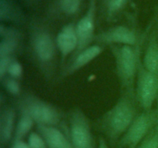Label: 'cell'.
<instances>
[{
	"label": "cell",
	"mask_w": 158,
	"mask_h": 148,
	"mask_svg": "<svg viewBox=\"0 0 158 148\" xmlns=\"http://www.w3.org/2000/svg\"><path fill=\"white\" fill-rule=\"evenodd\" d=\"M157 109H156V111H157V123H156V126H158V96H157Z\"/></svg>",
	"instance_id": "cell-27"
},
{
	"label": "cell",
	"mask_w": 158,
	"mask_h": 148,
	"mask_svg": "<svg viewBox=\"0 0 158 148\" xmlns=\"http://www.w3.org/2000/svg\"><path fill=\"white\" fill-rule=\"evenodd\" d=\"M16 106L20 114L30 117L36 125L56 126L61 121V112L54 105L32 92L19 96Z\"/></svg>",
	"instance_id": "cell-4"
},
{
	"label": "cell",
	"mask_w": 158,
	"mask_h": 148,
	"mask_svg": "<svg viewBox=\"0 0 158 148\" xmlns=\"http://www.w3.org/2000/svg\"><path fill=\"white\" fill-rule=\"evenodd\" d=\"M14 59L12 56H0V80L7 76L8 69Z\"/></svg>",
	"instance_id": "cell-23"
},
{
	"label": "cell",
	"mask_w": 158,
	"mask_h": 148,
	"mask_svg": "<svg viewBox=\"0 0 158 148\" xmlns=\"http://www.w3.org/2000/svg\"><path fill=\"white\" fill-rule=\"evenodd\" d=\"M103 49L104 46L95 43L85 49L84 50L81 51L80 53L73 58L69 59L68 60L69 62H67L62 70L61 77L66 78L80 71L83 67L89 64L91 62L94 61L95 59L100 56V54L103 52Z\"/></svg>",
	"instance_id": "cell-10"
},
{
	"label": "cell",
	"mask_w": 158,
	"mask_h": 148,
	"mask_svg": "<svg viewBox=\"0 0 158 148\" xmlns=\"http://www.w3.org/2000/svg\"><path fill=\"white\" fill-rule=\"evenodd\" d=\"M94 42L103 46L115 45L137 46L140 40L131 29L125 26H117L96 35Z\"/></svg>",
	"instance_id": "cell-9"
},
{
	"label": "cell",
	"mask_w": 158,
	"mask_h": 148,
	"mask_svg": "<svg viewBox=\"0 0 158 148\" xmlns=\"http://www.w3.org/2000/svg\"><path fill=\"white\" fill-rule=\"evenodd\" d=\"M27 143L30 148H48L44 138L39 132L30 133Z\"/></svg>",
	"instance_id": "cell-21"
},
{
	"label": "cell",
	"mask_w": 158,
	"mask_h": 148,
	"mask_svg": "<svg viewBox=\"0 0 158 148\" xmlns=\"http://www.w3.org/2000/svg\"><path fill=\"white\" fill-rule=\"evenodd\" d=\"M157 38H158V30H157Z\"/></svg>",
	"instance_id": "cell-29"
},
{
	"label": "cell",
	"mask_w": 158,
	"mask_h": 148,
	"mask_svg": "<svg viewBox=\"0 0 158 148\" xmlns=\"http://www.w3.org/2000/svg\"><path fill=\"white\" fill-rule=\"evenodd\" d=\"M12 142H13V143H12L11 148H30L27 142H25L23 140Z\"/></svg>",
	"instance_id": "cell-25"
},
{
	"label": "cell",
	"mask_w": 158,
	"mask_h": 148,
	"mask_svg": "<svg viewBox=\"0 0 158 148\" xmlns=\"http://www.w3.org/2000/svg\"><path fill=\"white\" fill-rule=\"evenodd\" d=\"M158 96V75L148 71L142 63L139 65L135 85V98L143 110H151Z\"/></svg>",
	"instance_id": "cell-6"
},
{
	"label": "cell",
	"mask_w": 158,
	"mask_h": 148,
	"mask_svg": "<svg viewBox=\"0 0 158 148\" xmlns=\"http://www.w3.org/2000/svg\"><path fill=\"white\" fill-rule=\"evenodd\" d=\"M109 47L114 56L122 92L135 96L136 79L141 60V42L137 46L115 45Z\"/></svg>",
	"instance_id": "cell-3"
},
{
	"label": "cell",
	"mask_w": 158,
	"mask_h": 148,
	"mask_svg": "<svg viewBox=\"0 0 158 148\" xmlns=\"http://www.w3.org/2000/svg\"><path fill=\"white\" fill-rule=\"evenodd\" d=\"M157 120L156 109L143 110V113L137 115L127 130L120 138V146L127 148H137L142 140L154 127Z\"/></svg>",
	"instance_id": "cell-5"
},
{
	"label": "cell",
	"mask_w": 158,
	"mask_h": 148,
	"mask_svg": "<svg viewBox=\"0 0 158 148\" xmlns=\"http://www.w3.org/2000/svg\"><path fill=\"white\" fill-rule=\"evenodd\" d=\"M81 1L82 0H58L57 6L62 13L72 15L79 11Z\"/></svg>",
	"instance_id": "cell-18"
},
{
	"label": "cell",
	"mask_w": 158,
	"mask_h": 148,
	"mask_svg": "<svg viewBox=\"0 0 158 148\" xmlns=\"http://www.w3.org/2000/svg\"><path fill=\"white\" fill-rule=\"evenodd\" d=\"M16 112L13 107H2L0 113V143L2 146L13 140L16 126Z\"/></svg>",
	"instance_id": "cell-13"
},
{
	"label": "cell",
	"mask_w": 158,
	"mask_h": 148,
	"mask_svg": "<svg viewBox=\"0 0 158 148\" xmlns=\"http://www.w3.org/2000/svg\"><path fill=\"white\" fill-rule=\"evenodd\" d=\"M127 0H108L107 9L110 14L115 13L125 6Z\"/></svg>",
	"instance_id": "cell-24"
},
{
	"label": "cell",
	"mask_w": 158,
	"mask_h": 148,
	"mask_svg": "<svg viewBox=\"0 0 158 148\" xmlns=\"http://www.w3.org/2000/svg\"><path fill=\"white\" fill-rule=\"evenodd\" d=\"M29 49L32 60L46 80H52L57 64L56 41L49 30L34 26L30 30Z\"/></svg>",
	"instance_id": "cell-1"
},
{
	"label": "cell",
	"mask_w": 158,
	"mask_h": 148,
	"mask_svg": "<svg viewBox=\"0 0 158 148\" xmlns=\"http://www.w3.org/2000/svg\"><path fill=\"white\" fill-rule=\"evenodd\" d=\"M36 129L44 138L48 148H68L73 146L70 139L56 126L36 125Z\"/></svg>",
	"instance_id": "cell-14"
},
{
	"label": "cell",
	"mask_w": 158,
	"mask_h": 148,
	"mask_svg": "<svg viewBox=\"0 0 158 148\" xmlns=\"http://www.w3.org/2000/svg\"><path fill=\"white\" fill-rule=\"evenodd\" d=\"M1 83L5 89L11 95L20 96L21 85H20L19 80L7 76L1 80Z\"/></svg>",
	"instance_id": "cell-19"
},
{
	"label": "cell",
	"mask_w": 158,
	"mask_h": 148,
	"mask_svg": "<svg viewBox=\"0 0 158 148\" xmlns=\"http://www.w3.org/2000/svg\"><path fill=\"white\" fill-rule=\"evenodd\" d=\"M137 148H158V126H154Z\"/></svg>",
	"instance_id": "cell-20"
},
{
	"label": "cell",
	"mask_w": 158,
	"mask_h": 148,
	"mask_svg": "<svg viewBox=\"0 0 158 148\" xmlns=\"http://www.w3.org/2000/svg\"><path fill=\"white\" fill-rule=\"evenodd\" d=\"M95 15H96V2L95 0H90L89 8L86 14L80 18V21L76 25L78 45L77 50L75 51L72 56L73 58L80 53L81 51L89 46H92V43L95 40Z\"/></svg>",
	"instance_id": "cell-8"
},
{
	"label": "cell",
	"mask_w": 158,
	"mask_h": 148,
	"mask_svg": "<svg viewBox=\"0 0 158 148\" xmlns=\"http://www.w3.org/2000/svg\"><path fill=\"white\" fill-rule=\"evenodd\" d=\"M144 67L150 72L158 75V38L157 34L150 36L142 60Z\"/></svg>",
	"instance_id": "cell-15"
},
{
	"label": "cell",
	"mask_w": 158,
	"mask_h": 148,
	"mask_svg": "<svg viewBox=\"0 0 158 148\" xmlns=\"http://www.w3.org/2000/svg\"><path fill=\"white\" fill-rule=\"evenodd\" d=\"M69 134L73 148H90L94 145L89 120L78 108L74 109L69 115Z\"/></svg>",
	"instance_id": "cell-7"
},
{
	"label": "cell",
	"mask_w": 158,
	"mask_h": 148,
	"mask_svg": "<svg viewBox=\"0 0 158 148\" xmlns=\"http://www.w3.org/2000/svg\"><path fill=\"white\" fill-rule=\"evenodd\" d=\"M0 56L15 57L22 46L23 35L19 30L13 27L0 26Z\"/></svg>",
	"instance_id": "cell-12"
},
{
	"label": "cell",
	"mask_w": 158,
	"mask_h": 148,
	"mask_svg": "<svg viewBox=\"0 0 158 148\" xmlns=\"http://www.w3.org/2000/svg\"><path fill=\"white\" fill-rule=\"evenodd\" d=\"M98 148H109V146L107 145V143H106L105 139L103 138V137H100V140H99Z\"/></svg>",
	"instance_id": "cell-26"
},
{
	"label": "cell",
	"mask_w": 158,
	"mask_h": 148,
	"mask_svg": "<svg viewBox=\"0 0 158 148\" xmlns=\"http://www.w3.org/2000/svg\"><path fill=\"white\" fill-rule=\"evenodd\" d=\"M90 148H94V145H93V146H91V147Z\"/></svg>",
	"instance_id": "cell-28"
},
{
	"label": "cell",
	"mask_w": 158,
	"mask_h": 148,
	"mask_svg": "<svg viewBox=\"0 0 158 148\" xmlns=\"http://www.w3.org/2000/svg\"><path fill=\"white\" fill-rule=\"evenodd\" d=\"M23 72L24 70H23V67L21 63L16 59H14L8 69L7 76L19 80L23 77Z\"/></svg>",
	"instance_id": "cell-22"
},
{
	"label": "cell",
	"mask_w": 158,
	"mask_h": 148,
	"mask_svg": "<svg viewBox=\"0 0 158 148\" xmlns=\"http://www.w3.org/2000/svg\"><path fill=\"white\" fill-rule=\"evenodd\" d=\"M18 11L9 0H0L1 21H13L18 19Z\"/></svg>",
	"instance_id": "cell-17"
},
{
	"label": "cell",
	"mask_w": 158,
	"mask_h": 148,
	"mask_svg": "<svg viewBox=\"0 0 158 148\" xmlns=\"http://www.w3.org/2000/svg\"><path fill=\"white\" fill-rule=\"evenodd\" d=\"M135 96L122 92L115 104L100 120V126L110 140L121 138L137 117Z\"/></svg>",
	"instance_id": "cell-2"
},
{
	"label": "cell",
	"mask_w": 158,
	"mask_h": 148,
	"mask_svg": "<svg viewBox=\"0 0 158 148\" xmlns=\"http://www.w3.org/2000/svg\"><path fill=\"white\" fill-rule=\"evenodd\" d=\"M57 49L61 56L62 63H64L68 56H72L78 45L76 25L69 23L61 29L56 37Z\"/></svg>",
	"instance_id": "cell-11"
},
{
	"label": "cell",
	"mask_w": 158,
	"mask_h": 148,
	"mask_svg": "<svg viewBox=\"0 0 158 148\" xmlns=\"http://www.w3.org/2000/svg\"><path fill=\"white\" fill-rule=\"evenodd\" d=\"M35 122L30 117L26 114H20L19 118L16 122L15 134L12 141L23 140L32 129Z\"/></svg>",
	"instance_id": "cell-16"
}]
</instances>
